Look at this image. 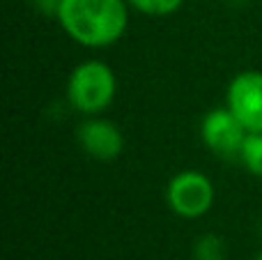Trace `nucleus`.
Instances as JSON below:
<instances>
[{"mask_svg": "<svg viewBox=\"0 0 262 260\" xmlns=\"http://www.w3.org/2000/svg\"><path fill=\"white\" fill-rule=\"evenodd\" d=\"M62 0H35V5L41 9L44 14H51V16H58V9Z\"/></svg>", "mask_w": 262, "mask_h": 260, "instance_id": "obj_10", "label": "nucleus"}, {"mask_svg": "<svg viewBox=\"0 0 262 260\" xmlns=\"http://www.w3.org/2000/svg\"><path fill=\"white\" fill-rule=\"evenodd\" d=\"M255 260H262V251H260V253H258V258H255Z\"/></svg>", "mask_w": 262, "mask_h": 260, "instance_id": "obj_11", "label": "nucleus"}, {"mask_svg": "<svg viewBox=\"0 0 262 260\" xmlns=\"http://www.w3.org/2000/svg\"><path fill=\"white\" fill-rule=\"evenodd\" d=\"M193 260H226V242L214 233H205L193 244Z\"/></svg>", "mask_w": 262, "mask_h": 260, "instance_id": "obj_8", "label": "nucleus"}, {"mask_svg": "<svg viewBox=\"0 0 262 260\" xmlns=\"http://www.w3.org/2000/svg\"><path fill=\"white\" fill-rule=\"evenodd\" d=\"M226 106L246 132H262V72L246 69L232 76L226 90Z\"/></svg>", "mask_w": 262, "mask_h": 260, "instance_id": "obj_5", "label": "nucleus"}, {"mask_svg": "<svg viewBox=\"0 0 262 260\" xmlns=\"http://www.w3.org/2000/svg\"><path fill=\"white\" fill-rule=\"evenodd\" d=\"M239 161L255 178H262V132H249L239 150Z\"/></svg>", "mask_w": 262, "mask_h": 260, "instance_id": "obj_7", "label": "nucleus"}, {"mask_svg": "<svg viewBox=\"0 0 262 260\" xmlns=\"http://www.w3.org/2000/svg\"><path fill=\"white\" fill-rule=\"evenodd\" d=\"M214 191L212 180L200 170H180L172 175L166 187V203L177 216L182 219H200L205 216L214 205Z\"/></svg>", "mask_w": 262, "mask_h": 260, "instance_id": "obj_3", "label": "nucleus"}, {"mask_svg": "<svg viewBox=\"0 0 262 260\" xmlns=\"http://www.w3.org/2000/svg\"><path fill=\"white\" fill-rule=\"evenodd\" d=\"M115 92L118 78L104 60H85L76 64L67 78V101L85 118L104 113L113 104Z\"/></svg>", "mask_w": 262, "mask_h": 260, "instance_id": "obj_2", "label": "nucleus"}, {"mask_svg": "<svg viewBox=\"0 0 262 260\" xmlns=\"http://www.w3.org/2000/svg\"><path fill=\"white\" fill-rule=\"evenodd\" d=\"M129 7L147 16H168L182 7L184 0H127Z\"/></svg>", "mask_w": 262, "mask_h": 260, "instance_id": "obj_9", "label": "nucleus"}, {"mask_svg": "<svg viewBox=\"0 0 262 260\" xmlns=\"http://www.w3.org/2000/svg\"><path fill=\"white\" fill-rule=\"evenodd\" d=\"M78 145L88 157L97 161H113L124 150V134L113 120L101 115H90L78 124Z\"/></svg>", "mask_w": 262, "mask_h": 260, "instance_id": "obj_6", "label": "nucleus"}, {"mask_svg": "<svg viewBox=\"0 0 262 260\" xmlns=\"http://www.w3.org/2000/svg\"><path fill=\"white\" fill-rule=\"evenodd\" d=\"M58 23L76 44L85 49H108L129 28L127 0H62Z\"/></svg>", "mask_w": 262, "mask_h": 260, "instance_id": "obj_1", "label": "nucleus"}, {"mask_svg": "<svg viewBox=\"0 0 262 260\" xmlns=\"http://www.w3.org/2000/svg\"><path fill=\"white\" fill-rule=\"evenodd\" d=\"M246 134H249L246 127L237 120V115L228 106H216V109L207 111L205 118L200 120V138H203V143L214 155L223 157V159L239 157Z\"/></svg>", "mask_w": 262, "mask_h": 260, "instance_id": "obj_4", "label": "nucleus"}]
</instances>
